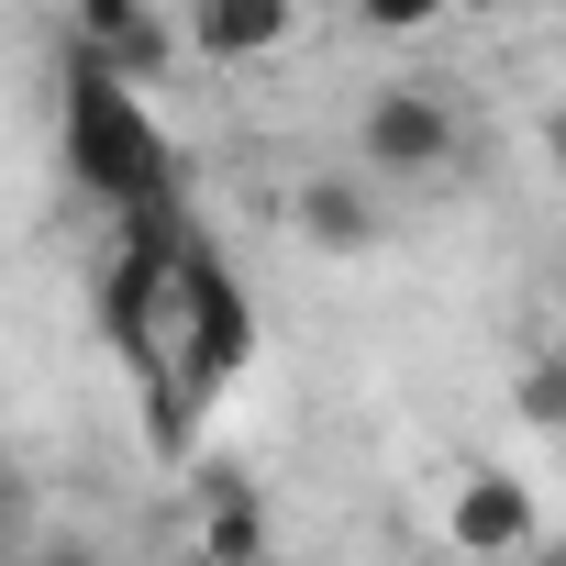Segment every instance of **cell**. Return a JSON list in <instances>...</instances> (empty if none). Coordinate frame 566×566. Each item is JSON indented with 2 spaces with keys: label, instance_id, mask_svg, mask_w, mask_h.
<instances>
[{
  "label": "cell",
  "instance_id": "6da1fadb",
  "mask_svg": "<svg viewBox=\"0 0 566 566\" xmlns=\"http://www.w3.org/2000/svg\"><path fill=\"white\" fill-rule=\"evenodd\" d=\"M56 145H67L78 200H101L112 222H123V211H167V200H189V189H178V145H167V123L145 112V78H123V67H101V56H67Z\"/></svg>",
  "mask_w": 566,
  "mask_h": 566
},
{
  "label": "cell",
  "instance_id": "7a4b0ae2",
  "mask_svg": "<svg viewBox=\"0 0 566 566\" xmlns=\"http://www.w3.org/2000/svg\"><path fill=\"white\" fill-rule=\"evenodd\" d=\"M244 367H255V301H244V277L211 244H189V266H178V389L211 400Z\"/></svg>",
  "mask_w": 566,
  "mask_h": 566
},
{
  "label": "cell",
  "instance_id": "3957f363",
  "mask_svg": "<svg viewBox=\"0 0 566 566\" xmlns=\"http://www.w3.org/2000/svg\"><path fill=\"white\" fill-rule=\"evenodd\" d=\"M356 145H367L378 178H444L467 134H455V101L444 90H378L367 123H356Z\"/></svg>",
  "mask_w": 566,
  "mask_h": 566
},
{
  "label": "cell",
  "instance_id": "277c9868",
  "mask_svg": "<svg viewBox=\"0 0 566 566\" xmlns=\"http://www.w3.org/2000/svg\"><path fill=\"white\" fill-rule=\"evenodd\" d=\"M67 56H101V67L156 90L167 56H178V23L156 12V0H67Z\"/></svg>",
  "mask_w": 566,
  "mask_h": 566
},
{
  "label": "cell",
  "instance_id": "5b68a950",
  "mask_svg": "<svg viewBox=\"0 0 566 566\" xmlns=\"http://www.w3.org/2000/svg\"><path fill=\"white\" fill-rule=\"evenodd\" d=\"M211 67H255L301 34V0H189V23H178Z\"/></svg>",
  "mask_w": 566,
  "mask_h": 566
},
{
  "label": "cell",
  "instance_id": "8992f818",
  "mask_svg": "<svg viewBox=\"0 0 566 566\" xmlns=\"http://www.w3.org/2000/svg\"><path fill=\"white\" fill-rule=\"evenodd\" d=\"M290 222H301V244H323V255H367V244L389 233V211H378L367 178H301V189H290Z\"/></svg>",
  "mask_w": 566,
  "mask_h": 566
},
{
  "label": "cell",
  "instance_id": "52a82bcc",
  "mask_svg": "<svg viewBox=\"0 0 566 566\" xmlns=\"http://www.w3.org/2000/svg\"><path fill=\"white\" fill-rule=\"evenodd\" d=\"M444 533H455L467 555H511V544H533L544 522H533V489H522V478H455Z\"/></svg>",
  "mask_w": 566,
  "mask_h": 566
},
{
  "label": "cell",
  "instance_id": "ba28073f",
  "mask_svg": "<svg viewBox=\"0 0 566 566\" xmlns=\"http://www.w3.org/2000/svg\"><path fill=\"white\" fill-rule=\"evenodd\" d=\"M200 544H211V555H266V511L244 500V478H211V511H200Z\"/></svg>",
  "mask_w": 566,
  "mask_h": 566
},
{
  "label": "cell",
  "instance_id": "9c48e42d",
  "mask_svg": "<svg viewBox=\"0 0 566 566\" xmlns=\"http://www.w3.org/2000/svg\"><path fill=\"white\" fill-rule=\"evenodd\" d=\"M444 12H455V0H356V23H367V34H433Z\"/></svg>",
  "mask_w": 566,
  "mask_h": 566
},
{
  "label": "cell",
  "instance_id": "30bf717a",
  "mask_svg": "<svg viewBox=\"0 0 566 566\" xmlns=\"http://www.w3.org/2000/svg\"><path fill=\"white\" fill-rule=\"evenodd\" d=\"M522 411H533V422H555V433H566V367H533V378H522Z\"/></svg>",
  "mask_w": 566,
  "mask_h": 566
},
{
  "label": "cell",
  "instance_id": "8fae6325",
  "mask_svg": "<svg viewBox=\"0 0 566 566\" xmlns=\"http://www.w3.org/2000/svg\"><path fill=\"white\" fill-rule=\"evenodd\" d=\"M23 533H34V489H23V478H12V467H0V555H12V544H23Z\"/></svg>",
  "mask_w": 566,
  "mask_h": 566
},
{
  "label": "cell",
  "instance_id": "7c38bea8",
  "mask_svg": "<svg viewBox=\"0 0 566 566\" xmlns=\"http://www.w3.org/2000/svg\"><path fill=\"white\" fill-rule=\"evenodd\" d=\"M544 156H555V167H566V112H555V123H544Z\"/></svg>",
  "mask_w": 566,
  "mask_h": 566
}]
</instances>
